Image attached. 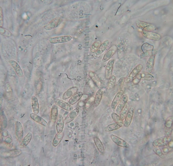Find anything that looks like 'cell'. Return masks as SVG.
<instances>
[{"instance_id":"1","label":"cell","mask_w":173,"mask_h":166,"mask_svg":"<svg viewBox=\"0 0 173 166\" xmlns=\"http://www.w3.org/2000/svg\"><path fill=\"white\" fill-rule=\"evenodd\" d=\"M142 69V65H141V64L137 65V66L132 71V72L128 76V77L125 79V83H129L133 81L134 78L136 76H137L140 73V72H141Z\"/></svg>"},{"instance_id":"2","label":"cell","mask_w":173,"mask_h":166,"mask_svg":"<svg viewBox=\"0 0 173 166\" xmlns=\"http://www.w3.org/2000/svg\"><path fill=\"white\" fill-rule=\"evenodd\" d=\"M71 40L72 37L70 36H62L50 38L49 41L52 44L64 43L71 41Z\"/></svg>"},{"instance_id":"3","label":"cell","mask_w":173,"mask_h":166,"mask_svg":"<svg viewBox=\"0 0 173 166\" xmlns=\"http://www.w3.org/2000/svg\"><path fill=\"white\" fill-rule=\"evenodd\" d=\"M173 116H170L167 118L165 124V134L166 136H170L172 133L173 128Z\"/></svg>"},{"instance_id":"4","label":"cell","mask_w":173,"mask_h":166,"mask_svg":"<svg viewBox=\"0 0 173 166\" xmlns=\"http://www.w3.org/2000/svg\"><path fill=\"white\" fill-rule=\"evenodd\" d=\"M171 141V138L170 136H165L158 138L155 140L153 142V146L156 147L163 146L167 145L169 142Z\"/></svg>"},{"instance_id":"5","label":"cell","mask_w":173,"mask_h":166,"mask_svg":"<svg viewBox=\"0 0 173 166\" xmlns=\"http://www.w3.org/2000/svg\"><path fill=\"white\" fill-rule=\"evenodd\" d=\"M110 137H111L112 141H113L117 146L123 148L129 147V144L126 141H124V140L122 139L117 136L112 134V135H111Z\"/></svg>"},{"instance_id":"6","label":"cell","mask_w":173,"mask_h":166,"mask_svg":"<svg viewBox=\"0 0 173 166\" xmlns=\"http://www.w3.org/2000/svg\"><path fill=\"white\" fill-rule=\"evenodd\" d=\"M115 63V59H110L107 63L105 69V78L107 80H109L112 77L113 71V65Z\"/></svg>"},{"instance_id":"7","label":"cell","mask_w":173,"mask_h":166,"mask_svg":"<svg viewBox=\"0 0 173 166\" xmlns=\"http://www.w3.org/2000/svg\"><path fill=\"white\" fill-rule=\"evenodd\" d=\"M117 48L116 46L112 45L108 50V51L105 54L103 59H102V62H106L110 60L111 58H112V56H113L116 54V52L117 51Z\"/></svg>"},{"instance_id":"8","label":"cell","mask_w":173,"mask_h":166,"mask_svg":"<svg viewBox=\"0 0 173 166\" xmlns=\"http://www.w3.org/2000/svg\"><path fill=\"white\" fill-rule=\"evenodd\" d=\"M142 33L143 36L145 38H147L148 39L158 41V40H159L161 39V35L158 33H156L142 31Z\"/></svg>"},{"instance_id":"9","label":"cell","mask_w":173,"mask_h":166,"mask_svg":"<svg viewBox=\"0 0 173 166\" xmlns=\"http://www.w3.org/2000/svg\"><path fill=\"white\" fill-rule=\"evenodd\" d=\"M79 112L80 110L78 108H77L75 109H73V110L70 111L67 117H66L65 120H64V124H68L71 123V121H73L78 116L79 114Z\"/></svg>"},{"instance_id":"10","label":"cell","mask_w":173,"mask_h":166,"mask_svg":"<svg viewBox=\"0 0 173 166\" xmlns=\"http://www.w3.org/2000/svg\"><path fill=\"white\" fill-rule=\"evenodd\" d=\"M15 134L18 141H21L23 136V129L22 124L19 121L15 122Z\"/></svg>"},{"instance_id":"11","label":"cell","mask_w":173,"mask_h":166,"mask_svg":"<svg viewBox=\"0 0 173 166\" xmlns=\"http://www.w3.org/2000/svg\"><path fill=\"white\" fill-rule=\"evenodd\" d=\"M134 107H131L129 108L126 118L124 119V127L127 128L130 125V124H131L133 116H134Z\"/></svg>"},{"instance_id":"12","label":"cell","mask_w":173,"mask_h":166,"mask_svg":"<svg viewBox=\"0 0 173 166\" xmlns=\"http://www.w3.org/2000/svg\"><path fill=\"white\" fill-rule=\"evenodd\" d=\"M63 21V20L61 19H55L52 20L50 22L45 25L44 28L46 30H53L54 28H56L60 25V24Z\"/></svg>"},{"instance_id":"13","label":"cell","mask_w":173,"mask_h":166,"mask_svg":"<svg viewBox=\"0 0 173 166\" xmlns=\"http://www.w3.org/2000/svg\"><path fill=\"white\" fill-rule=\"evenodd\" d=\"M124 94V90H119V92H117V94L115 96V98H113V101H112V103L111 108L112 109H115L116 108L117 105L120 101L121 98L123 97Z\"/></svg>"},{"instance_id":"14","label":"cell","mask_w":173,"mask_h":166,"mask_svg":"<svg viewBox=\"0 0 173 166\" xmlns=\"http://www.w3.org/2000/svg\"><path fill=\"white\" fill-rule=\"evenodd\" d=\"M89 76L93 80V81L95 83V85H96L98 87L101 88L103 86V82L99 78L98 75L92 71H89Z\"/></svg>"},{"instance_id":"15","label":"cell","mask_w":173,"mask_h":166,"mask_svg":"<svg viewBox=\"0 0 173 166\" xmlns=\"http://www.w3.org/2000/svg\"><path fill=\"white\" fill-rule=\"evenodd\" d=\"M55 103L58 106L60 107V108H61L66 110V111L70 112V111L73 110V107L70 105L69 104V103H66V102H64L63 100L57 99V100H55Z\"/></svg>"},{"instance_id":"16","label":"cell","mask_w":173,"mask_h":166,"mask_svg":"<svg viewBox=\"0 0 173 166\" xmlns=\"http://www.w3.org/2000/svg\"><path fill=\"white\" fill-rule=\"evenodd\" d=\"M123 124H124L123 121L114 123L106 126L104 128V130L106 132H110L112 131H116L120 129L123 126Z\"/></svg>"},{"instance_id":"17","label":"cell","mask_w":173,"mask_h":166,"mask_svg":"<svg viewBox=\"0 0 173 166\" xmlns=\"http://www.w3.org/2000/svg\"><path fill=\"white\" fill-rule=\"evenodd\" d=\"M128 100V96L127 94H124L116 108V112L118 114H120L121 110L126 104Z\"/></svg>"},{"instance_id":"18","label":"cell","mask_w":173,"mask_h":166,"mask_svg":"<svg viewBox=\"0 0 173 166\" xmlns=\"http://www.w3.org/2000/svg\"><path fill=\"white\" fill-rule=\"evenodd\" d=\"M78 92V88L77 87H70L68 89L65 93L63 94L62 96V99L63 100H66L70 98L74 94Z\"/></svg>"},{"instance_id":"19","label":"cell","mask_w":173,"mask_h":166,"mask_svg":"<svg viewBox=\"0 0 173 166\" xmlns=\"http://www.w3.org/2000/svg\"><path fill=\"white\" fill-rule=\"evenodd\" d=\"M30 117L35 122L40 124L43 125L44 127H47L48 125L47 122L42 117L38 116V114L32 113H31L30 114Z\"/></svg>"},{"instance_id":"20","label":"cell","mask_w":173,"mask_h":166,"mask_svg":"<svg viewBox=\"0 0 173 166\" xmlns=\"http://www.w3.org/2000/svg\"><path fill=\"white\" fill-rule=\"evenodd\" d=\"M155 55L154 54L153 55L150 56L148 59V61L147 62L146 68V70L147 73H151L154 69V62H155Z\"/></svg>"},{"instance_id":"21","label":"cell","mask_w":173,"mask_h":166,"mask_svg":"<svg viewBox=\"0 0 173 166\" xmlns=\"http://www.w3.org/2000/svg\"><path fill=\"white\" fill-rule=\"evenodd\" d=\"M9 62V63L11 65V66L14 69V70L15 71L16 73L17 74V75L20 77H23V70H22V69L20 68L19 65H18L17 62L14 61V60H10Z\"/></svg>"},{"instance_id":"22","label":"cell","mask_w":173,"mask_h":166,"mask_svg":"<svg viewBox=\"0 0 173 166\" xmlns=\"http://www.w3.org/2000/svg\"><path fill=\"white\" fill-rule=\"evenodd\" d=\"M58 108L57 105H53L51 110L50 118L53 123H56L58 116Z\"/></svg>"},{"instance_id":"23","label":"cell","mask_w":173,"mask_h":166,"mask_svg":"<svg viewBox=\"0 0 173 166\" xmlns=\"http://www.w3.org/2000/svg\"><path fill=\"white\" fill-rule=\"evenodd\" d=\"M102 97H103V91L101 89H100L95 94V98L94 100L93 107L96 108L98 107L99 104H100L101 101L102 100Z\"/></svg>"},{"instance_id":"24","label":"cell","mask_w":173,"mask_h":166,"mask_svg":"<svg viewBox=\"0 0 173 166\" xmlns=\"http://www.w3.org/2000/svg\"><path fill=\"white\" fill-rule=\"evenodd\" d=\"M56 123V129L57 132V133L62 132L63 131V128H64V121L63 117L61 115H58Z\"/></svg>"},{"instance_id":"25","label":"cell","mask_w":173,"mask_h":166,"mask_svg":"<svg viewBox=\"0 0 173 166\" xmlns=\"http://www.w3.org/2000/svg\"><path fill=\"white\" fill-rule=\"evenodd\" d=\"M82 96V93L81 92H78L75 93V94H74L68 102L69 104L72 106L75 104L79 100L81 99V98Z\"/></svg>"},{"instance_id":"26","label":"cell","mask_w":173,"mask_h":166,"mask_svg":"<svg viewBox=\"0 0 173 166\" xmlns=\"http://www.w3.org/2000/svg\"><path fill=\"white\" fill-rule=\"evenodd\" d=\"M32 111L35 114H38L39 113V104L38 98L36 96H33L32 98Z\"/></svg>"},{"instance_id":"27","label":"cell","mask_w":173,"mask_h":166,"mask_svg":"<svg viewBox=\"0 0 173 166\" xmlns=\"http://www.w3.org/2000/svg\"><path fill=\"white\" fill-rule=\"evenodd\" d=\"M64 133L63 131L61 133H59L56 134L54 138L53 139V142H52V145L54 147H57L58 145L60 144V142H61L63 139V136H64Z\"/></svg>"},{"instance_id":"28","label":"cell","mask_w":173,"mask_h":166,"mask_svg":"<svg viewBox=\"0 0 173 166\" xmlns=\"http://www.w3.org/2000/svg\"><path fill=\"white\" fill-rule=\"evenodd\" d=\"M109 44V42L108 40H105L103 42V43H101L98 50H97L96 52H95L96 55H101L107 49V47L108 46Z\"/></svg>"},{"instance_id":"29","label":"cell","mask_w":173,"mask_h":166,"mask_svg":"<svg viewBox=\"0 0 173 166\" xmlns=\"http://www.w3.org/2000/svg\"><path fill=\"white\" fill-rule=\"evenodd\" d=\"M94 142L99 152L101 154H103L105 152L104 147L100 139L98 137H95L94 138Z\"/></svg>"},{"instance_id":"30","label":"cell","mask_w":173,"mask_h":166,"mask_svg":"<svg viewBox=\"0 0 173 166\" xmlns=\"http://www.w3.org/2000/svg\"><path fill=\"white\" fill-rule=\"evenodd\" d=\"M32 135L31 133H28L27 135L25 136L23 140H21L20 143V146L21 147H24L27 146L28 144L31 142V140L32 139Z\"/></svg>"},{"instance_id":"31","label":"cell","mask_w":173,"mask_h":166,"mask_svg":"<svg viewBox=\"0 0 173 166\" xmlns=\"http://www.w3.org/2000/svg\"><path fill=\"white\" fill-rule=\"evenodd\" d=\"M21 154V151L15 150V151H10L8 152H5L2 153V155L3 157H15V156H18Z\"/></svg>"},{"instance_id":"32","label":"cell","mask_w":173,"mask_h":166,"mask_svg":"<svg viewBox=\"0 0 173 166\" xmlns=\"http://www.w3.org/2000/svg\"><path fill=\"white\" fill-rule=\"evenodd\" d=\"M129 109V105L128 103H127L124 106V107L123 108V109L121 110V112L120 113V116L121 121H123L126 118Z\"/></svg>"},{"instance_id":"33","label":"cell","mask_w":173,"mask_h":166,"mask_svg":"<svg viewBox=\"0 0 173 166\" xmlns=\"http://www.w3.org/2000/svg\"><path fill=\"white\" fill-rule=\"evenodd\" d=\"M116 78L114 75H112V77L109 79V82L108 84V90H112L115 87L116 85Z\"/></svg>"},{"instance_id":"34","label":"cell","mask_w":173,"mask_h":166,"mask_svg":"<svg viewBox=\"0 0 173 166\" xmlns=\"http://www.w3.org/2000/svg\"><path fill=\"white\" fill-rule=\"evenodd\" d=\"M154 49V45H151L148 43H145L142 45L141 47V50L143 52H145L147 51L153 50Z\"/></svg>"},{"instance_id":"35","label":"cell","mask_w":173,"mask_h":166,"mask_svg":"<svg viewBox=\"0 0 173 166\" xmlns=\"http://www.w3.org/2000/svg\"><path fill=\"white\" fill-rule=\"evenodd\" d=\"M101 44V42L99 40L95 41V42L91 46V48H90L91 52H92V53H95L96 52L97 50L99 48V46H100Z\"/></svg>"},{"instance_id":"36","label":"cell","mask_w":173,"mask_h":166,"mask_svg":"<svg viewBox=\"0 0 173 166\" xmlns=\"http://www.w3.org/2000/svg\"><path fill=\"white\" fill-rule=\"evenodd\" d=\"M136 24L138 28H141L142 30H144L145 28H146L150 24L149 23H145V22H143V21H140V20H137L136 23Z\"/></svg>"},{"instance_id":"37","label":"cell","mask_w":173,"mask_h":166,"mask_svg":"<svg viewBox=\"0 0 173 166\" xmlns=\"http://www.w3.org/2000/svg\"><path fill=\"white\" fill-rule=\"evenodd\" d=\"M141 74L142 79L144 80H152L154 79V76L149 73H143Z\"/></svg>"},{"instance_id":"38","label":"cell","mask_w":173,"mask_h":166,"mask_svg":"<svg viewBox=\"0 0 173 166\" xmlns=\"http://www.w3.org/2000/svg\"><path fill=\"white\" fill-rule=\"evenodd\" d=\"M153 150H154V152H155V154L159 157L162 158V159H163L164 158V155H163V152L162 151V150L159 148V147L154 146Z\"/></svg>"},{"instance_id":"39","label":"cell","mask_w":173,"mask_h":166,"mask_svg":"<svg viewBox=\"0 0 173 166\" xmlns=\"http://www.w3.org/2000/svg\"><path fill=\"white\" fill-rule=\"evenodd\" d=\"M153 55H154L153 54V50L147 51H145V52H143L142 54H140V58L141 59L147 58V57H150Z\"/></svg>"},{"instance_id":"40","label":"cell","mask_w":173,"mask_h":166,"mask_svg":"<svg viewBox=\"0 0 173 166\" xmlns=\"http://www.w3.org/2000/svg\"><path fill=\"white\" fill-rule=\"evenodd\" d=\"M111 116H112V120H113V121H115V123L123 121H121V120H120V116L116 113H112V114H111Z\"/></svg>"},{"instance_id":"41","label":"cell","mask_w":173,"mask_h":166,"mask_svg":"<svg viewBox=\"0 0 173 166\" xmlns=\"http://www.w3.org/2000/svg\"><path fill=\"white\" fill-rule=\"evenodd\" d=\"M141 79H142L141 74H139L137 76H136L134 78L133 81L132 82H133L134 85H137V84H138L139 83Z\"/></svg>"},{"instance_id":"42","label":"cell","mask_w":173,"mask_h":166,"mask_svg":"<svg viewBox=\"0 0 173 166\" xmlns=\"http://www.w3.org/2000/svg\"><path fill=\"white\" fill-rule=\"evenodd\" d=\"M124 82H125V78L124 77H121L120 78V80H119V81L117 82V86H118V88L120 89H121L123 86H124Z\"/></svg>"},{"instance_id":"43","label":"cell","mask_w":173,"mask_h":166,"mask_svg":"<svg viewBox=\"0 0 173 166\" xmlns=\"http://www.w3.org/2000/svg\"><path fill=\"white\" fill-rule=\"evenodd\" d=\"M4 25V20H3V10L0 6V28H2Z\"/></svg>"},{"instance_id":"44","label":"cell","mask_w":173,"mask_h":166,"mask_svg":"<svg viewBox=\"0 0 173 166\" xmlns=\"http://www.w3.org/2000/svg\"><path fill=\"white\" fill-rule=\"evenodd\" d=\"M156 30V27L152 24H150L149 26L147 27L146 28H145L144 30L142 31H148V32H151V31Z\"/></svg>"},{"instance_id":"45","label":"cell","mask_w":173,"mask_h":166,"mask_svg":"<svg viewBox=\"0 0 173 166\" xmlns=\"http://www.w3.org/2000/svg\"><path fill=\"white\" fill-rule=\"evenodd\" d=\"M0 33L4 35L9 36L8 35V33H10V32H9L8 31L5 30V28H0Z\"/></svg>"},{"instance_id":"46","label":"cell","mask_w":173,"mask_h":166,"mask_svg":"<svg viewBox=\"0 0 173 166\" xmlns=\"http://www.w3.org/2000/svg\"><path fill=\"white\" fill-rule=\"evenodd\" d=\"M6 92L8 94H10L12 92V89L11 85L9 83H7L6 85Z\"/></svg>"},{"instance_id":"47","label":"cell","mask_w":173,"mask_h":166,"mask_svg":"<svg viewBox=\"0 0 173 166\" xmlns=\"http://www.w3.org/2000/svg\"><path fill=\"white\" fill-rule=\"evenodd\" d=\"M40 87L41 88V89L42 88V83L40 81L38 82V84L36 85V87L37 93H39L40 92V90H41V89H40Z\"/></svg>"},{"instance_id":"48","label":"cell","mask_w":173,"mask_h":166,"mask_svg":"<svg viewBox=\"0 0 173 166\" xmlns=\"http://www.w3.org/2000/svg\"><path fill=\"white\" fill-rule=\"evenodd\" d=\"M3 98L1 94H0V111L1 110L3 105Z\"/></svg>"},{"instance_id":"49","label":"cell","mask_w":173,"mask_h":166,"mask_svg":"<svg viewBox=\"0 0 173 166\" xmlns=\"http://www.w3.org/2000/svg\"><path fill=\"white\" fill-rule=\"evenodd\" d=\"M2 127H3L2 122L1 120V118H0V133L1 132L2 129Z\"/></svg>"}]
</instances>
